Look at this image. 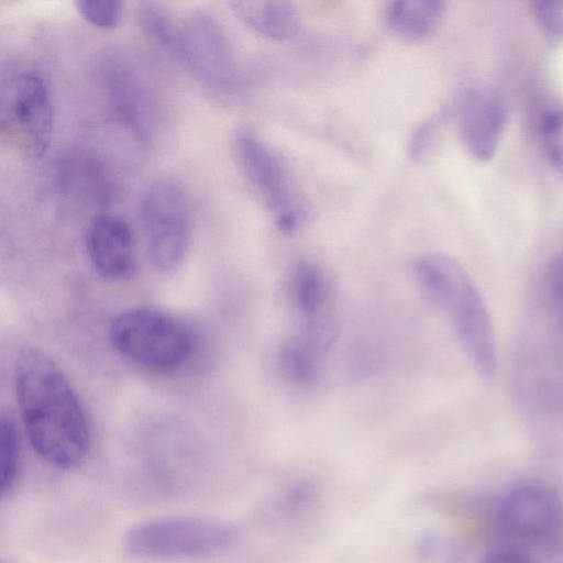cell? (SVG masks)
Listing matches in <instances>:
<instances>
[{
  "label": "cell",
  "mask_w": 563,
  "mask_h": 563,
  "mask_svg": "<svg viewBox=\"0 0 563 563\" xmlns=\"http://www.w3.org/2000/svg\"><path fill=\"white\" fill-rule=\"evenodd\" d=\"M482 563H533L528 553L510 545L490 550Z\"/></svg>",
  "instance_id": "23"
},
{
  "label": "cell",
  "mask_w": 563,
  "mask_h": 563,
  "mask_svg": "<svg viewBox=\"0 0 563 563\" xmlns=\"http://www.w3.org/2000/svg\"><path fill=\"white\" fill-rule=\"evenodd\" d=\"M442 123V115H432L421 122L408 141V155L412 161L424 159L432 151Z\"/></svg>",
  "instance_id": "22"
},
{
  "label": "cell",
  "mask_w": 563,
  "mask_h": 563,
  "mask_svg": "<svg viewBox=\"0 0 563 563\" xmlns=\"http://www.w3.org/2000/svg\"><path fill=\"white\" fill-rule=\"evenodd\" d=\"M323 358V354L287 335L277 351V368L289 385L308 388L318 382Z\"/></svg>",
  "instance_id": "16"
},
{
  "label": "cell",
  "mask_w": 563,
  "mask_h": 563,
  "mask_svg": "<svg viewBox=\"0 0 563 563\" xmlns=\"http://www.w3.org/2000/svg\"><path fill=\"white\" fill-rule=\"evenodd\" d=\"M108 73L110 100L121 121L140 137L148 133L150 106L147 96L130 68L121 64Z\"/></svg>",
  "instance_id": "14"
},
{
  "label": "cell",
  "mask_w": 563,
  "mask_h": 563,
  "mask_svg": "<svg viewBox=\"0 0 563 563\" xmlns=\"http://www.w3.org/2000/svg\"><path fill=\"white\" fill-rule=\"evenodd\" d=\"M235 538V529L227 522L177 516L135 525L125 534L124 547L143 559H205L225 551Z\"/></svg>",
  "instance_id": "7"
},
{
  "label": "cell",
  "mask_w": 563,
  "mask_h": 563,
  "mask_svg": "<svg viewBox=\"0 0 563 563\" xmlns=\"http://www.w3.org/2000/svg\"><path fill=\"white\" fill-rule=\"evenodd\" d=\"M109 340L122 356L156 372H170L191 356V329L174 316L151 308H133L118 314Z\"/></svg>",
  "instance_id": "5"
},
{
  "label": "cell",
  "mask_w": 563,
  "mask_h": 563,
  "mask_svg": "<svg viewBox=\"0 0 563 563\" xmlns=\"http://www.w3.org/2000/svg\"><path fill=\"white\" fill-rule=\"evenodd\" d=\"M86 250L93 269L103 279L123 280L135 271L133 234L129 223L118 214L102 213L91 221Z\"/></svg>",
  "instance_id": "12"
},
{
  "label": "cell",
  "mask_w": 563,
  "mask_h": 563,
  "mask_svg": "<svg viewBox=\"0 0 563 563\" xmlns=\"http://www.w3.org/2000/svg\"><path fill=\"white\" fill-rule=\"evenodd\" d=\"M233 151L239 166L278 230L285 234L300 231L310 221L312 210L280 154L250 129L235 133Z\"/></svg>",
  "instance_id": "4"
},
{
  "label": "cell",
  "mask_w": 563,
  "mask_h": 563,
  "mask_svg": "<svg viewBox=\"0 0 563 563\" xmlns=\"http://www.w3.org/2000/svg\"><path fill=\"white\" fill-rule=\"evenodd\" d=\"M456 120L461 140L467 152L481 162L496 153L506 122L500 99L482 88H471L460 96Z\"/></svg>",
  "instance_id": "11"
},
{
  "label": "cell",
  "mask_w": 563,
  "mask_h": 563,
  "mask_svg": "<svg viewBox=\"0 0 563 563\" xmlns=\"http://www.w3.org/2000/svg\"><path fill=\"white\" fill-rule=\"evenodd\" d=\"M445 3L439 0L391 1L385 9V22L395 34L407 40H421L440 25Z\"/></svg>",
  "instance_id": "15"
},
{
  "label": "cell",
  "mask_w": 563,
  "mask_h": 563,
  "mask_svg": "<svg viewBox=\"0 0 563 563\" xmlns=\"http://www.w3.org/2000/svg\"><path fill=\"white\" fill-rule=\"evenodd\" d=\"M230 5L247 27L266 38L287 41L299 32L300 15L287 1L236 0Z\"/></svg>",
  "instance_id": "13"
},
{
  "label": "cell",
  "mask_w": 563,
  "mask_h": 563,
  "mask_svg": "<svg viewBox=\"0 0 563 563\" xmlns=\"http://www.w3.org/2000/svg\"><path fill=\"white\" fill-rule=\"evenodd\" d=\"M533 12L537 23L552 43L563 44V0H541L533 2Z\"/></svg>",
  "instance_id": "20"
},
{
  "label": "cell",
  "mask_w": 563,
  "mask_h": 563,
  "mask_svg": "<svg viewBox=\"0 0 563 563\" xmlns=\"http://www.w3.org/2000/svg\"><path fill=\"white\" fill-rule=\"evenodd\" d=\"M75 8L90 25L101 30L117 27L122 19L123 4L115 0H77Z\"/></svg>",
  "instance_id": "19"
},
{
  "label": "cell",
  "mask_w": 563,
  "mask_h": 563,
  "mask_svg": "<svg viewBox=\"0 0 563 563\" xmlns=\"http://www.w3.org/2000/svg\"><path fill=\"white\" fill-rule=\"evenodd\" d=\"M0 129L9 144L27 161H38L47 152L54 110L46 81L34 71L12 76L2 89Z\"/></svg>",
  "instance_id": "8"
},
{
  "label": "cell",
  "mask_w": 563,
  "mask_h": 563,
  "mask_svg": "<svg viewBox=\"0 0 563 563\" xmlns=\"http://www.w3.org/2000/svg\"><path fill=\"white\" fill-rule=\"evenodd\" d=\"M62 179L75 194L102 200L108 191L109 180L102 167L87 156H75L64 162Z\"/></svg>",
  "instance_id": "17"
},
{
  "label": "cell",
  "mask_w": 563,
  "mask_h": 563,
  "mask_svg": "<svg viewBox=\"0 0 563 563\" xmlns=\"http://www.w3.org/2000/svg\"><path fill=\"white\" fill-rule=\"evenodd\" d=\"M412 275L419 289L448 319L471 364L484 377L496 369L494 330L476 285L453 257L438 252L418 256Z\"/></svg>",
  "instance_id": "3"
},
{
  "label": "cell",
  "mask_w": 563,
  "mask_h": 563,
  "mask_svg": "<svg viewBox=\"0 0 563 563\" xmlns=\"http://www.w3.org/2000/svg\"><path fill=\"white\" fill-rule=\"evenodd\" d=\"M285 297L294 316L292 333L330 349L336 334L335 301L325 269L311 260L294 263L286 274Z\"/></svg>",
  "instance_id": "10"
},
{
  "label": "cell",
  "mask_w": 563,
  "mask_h": 563,
  "mask_svg": "<svg viewBox=\"0 0 563 563\" xmlns=\"http://www.w3.org/2000/svg\"><path fill=\"white\" fill-rule=\"evenodd\" d=\"M140 217L152 264L163 273L184 261L191 234V210L180 185L170 179L152 181L140 198Z\"/></svg>",
  "instance_id": "9"
},
{
  "label": "cell",
  "mask_w": 563,
  "mask_h": 563,
  "mask_svg": "<svg viewBox=\"0 0 563 563\" xmlns=\"http://www.w3.org/2000/svg\"><path fill=\"white\" fill-rule=\"evenodd\" d=\"M542 136L550 162L563 176V110L551 111L544 117Z\"/></svg>",
  "instance_id": "21"
},
{
  "label": "cell",
  "mask_w": 563,
  "mask_h": 563,
  "mask_svg": "<svg viewBox=\"0 0 563 563\" xmlns=\"http://www.w3.org/2000/svg\"><path fill=\"white\" fill-rule=\"evenodd\" d=\"M22 422L34 451L62 470L80 465L90 449L84 408L67 377L45 353L27 350L14 365Z\"/></svg>",
  "instance_id": "1"
},
{
  "label": "cell",
  "mask_w": 563,
  "mask_h": 563,
  "mask_svg": "<svg viewBox=\"0 0 563 563\" xmlns=\"http://www.w3.org/2000/svg\"><path fill=\"white\" fill-rule=\"evenodd\" d=\"M142 25L165 53L207 89L233 97L241 89L236 52L224 25L211 12L191 11L181 19L157 3H144Z\"/></svg>",
  "instance_id": "2"
},
{
  "label": "cell",
  "mask_w": 563,
  "mask_h": 563,
  "mask_svg": "<svg viewBox=\"0 0 563 563\" xmlns=\"http://www.w3.org/2000/svg\"><path fill=\"white\" fill-rule=\"evenodd\" d=\"M21 448L13 421L1 416L0 420V490L9 495L15 485L20 468Z\"/></svg>",
  "instance_id": "18"
},
{
  "label": "cell",
  "mask_w": 563,
  "mask_h": 563,
  "mask_svg": "<svg viewBox=\"0 0 563 563\" xmlns=\"http://www.w3.org/2000/svg\"><path fill=\"white\" fill-rule=\"evenodd\" d=\"M497 528L507 545L521 551H551L563 542V500L549 484L528 479L500 498Z\"/></svg>",
  "instance_id": "6"
}]
</instances>
